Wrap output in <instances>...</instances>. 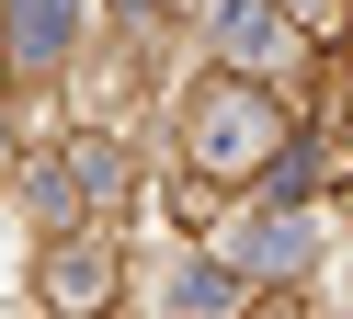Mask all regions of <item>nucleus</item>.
<instances>
[{"mask_svg": "<svg viewBox=\"0 0 353 319\" xmlns=\"http://www.w3.org/2000/svg\"><path fill=\"white\" fill-rule=\"evenodd\" d=\"M194 148H205V171H251V160L274 148V114H262V103H239V91H228V103H216L205 126H194Z\"/></svg>", "mask_w": 353, "mask_h": 319, "instance_id": "obj_1", "label": "nucleus"}, {"mask_svg": "<svg viewBox=\"0 0 353 319\" xmlns=\"http://www.w3.org/2000/svg\"><path fill=\"white\" fill-rule=\"evenodd\" d=\"M69 23H80V0H23V12H12V57L46 68L57 46H69Z\"/></svg>", "mask_w": 353, "mask_h": 319, "instance_id": "obj_2", "label": "nucleus"}, {"mask_svg": "<svg viewBox=\"0 0 353 319\" xmlns=\"http://www.w3.org/2000/svg\"><path fill=\"white\" fill-rule=\"evenodd\" d=\"M216 35H228V57H251V68L285 57V23L262 12V0H228V12H216Z\"/></svg>", "mask_w": 353, "mask_h": 319, "instance_id": "obj_3", "label": "nucleus"}, {"mask_svg": "<svg viewBox=\"0 0 353 319\" xmlns=\"http://www.w3.org/2000/svg\"><path fill=\"white\" fill-rule=\"evenodd\" d=\"M228 251H239V262H251V273H285V262H296V251H307V228H296V217H262V228H239Z\"/></svg>", "mask_w": 353, "mask_h": 319, "instance_id": "obj_4", "label": "nucleus"}, {"mask_svg": "<svg viewBox=\"0 0 353 319\" xmlns=\"http://www.w3.org/2000/svg\"><path fill=\"white\" fill-rule=\"evenodd\" d=\"M342 296H353V273H342Z\"/></svg>", "mask_w": 353, "mask_h": 319, "instance_id": "obj_5", "label": "nucleus"}]
</instances>
